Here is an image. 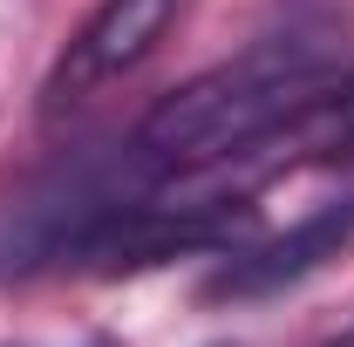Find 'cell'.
<instances>
[{"label":"cell","mask_w":354,"mask_h":347,"mask_svg":"<svg viewBox=\"0 0 354 347\" xmlns=\"http://www.w3.org/2000/svg\"><path fill=\"white\" fill-rule=\"evenodd\" d=\"M341 82L327 48L313 35H272V41L205 68L198 82L171 88L143 123H136V157L164 171H198L218 157H245L252 143L293 136L313 116V102Z\"/></svg>","instance_id":"obj_1"},{"label":"cell","mask_w":354,"mask_h":347,"mask_svg":"<svg viewBox=\"0 0 354 347\" xmlns=\"http://www.w3.org/2000/svg\"><path fill=\"white\" fill-rule=\"evenodd\" d=\"M252 225L245 198H191V205H116L68 245V259H82L88 272L116 279V272H143L164 265L177 252H218Z\"/></svg>","instance_id":"obj_2"},{"label":"cell","mask_w":354,"mask_h":347,"mask_svg":"<svg viewBox=\"0 0 354 347\" xmlns=\"http://www.w3.org/2000/svg\"><path fill=\"white\" fill-rule=\"evenodd\" d=\"M177 7L184 0H102L82 28H75V41L55 55V68H48V82H41V109H68V102L95 95L102 82L130 75L136 62L164 41Z\"/></svg>","instance_id":"obj_3"},{"label":"cell","mask_w":354,"mask_h":347,"mask_svg":"<svg viewBox=\"0 0 354 347\" xmlns=\"http://www.w3.org/2000/svg\"><path fill=\"white\" fill-rule=\"evenodd\" d=\"M348 245H354V191L334 198V205H320V212H307L300 225L259 238V245L232 252L212 272V300H266V293H286V286L313 279L327 259H341Z\"/></svg>","instance_id":"obj_4"},{"label":"cell","mask_w":354,"mask_h":347,"mask_svg":"<svg viewBox=\"0 0 354 347\" xmlns=\"http://www.w3.org/2000/svg\"><path fill=\"white\" fill-rule=\"evenodd\" d=\"M293 143L313 150V157H354V75H341L313 102V116L293 130Z\"/></svg>","instance_id":"obj_5"}]
</instances>
